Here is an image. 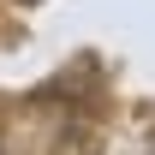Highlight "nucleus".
I'll return each mask as SVG.
<instances>
[]
</instances>
